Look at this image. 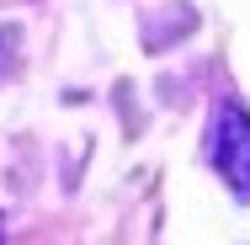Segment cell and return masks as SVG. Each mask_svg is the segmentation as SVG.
Returning <instances> with one entry per match:
<instances>
[{"label":"cell","mask_w":250,"mask_h":245,"mask_svg":"<svg viewBox=\"0 0 250 245\" xmlns=\"http://www.w3.org/2000/svg\"><path fill=\"white\" fill-rule=\"evenodd\" d=\"M208 160L213 171L234 187L240 197H250V112L240 101H224L208 134Z\"/></svg>","instance_id":"obj_1"}]
</instances>
